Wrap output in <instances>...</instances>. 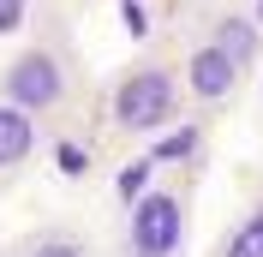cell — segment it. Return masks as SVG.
Instances as JSON below:
<instances>
[{
  "label": "cell",
  "instance_id": "obj_10",
  "mask_svg": "<svg viewBox=\"0 0 263 257\" xmlns=\"http://www.w3.org/2000/svg\"><path fill=\"white\" fill-rule=\"evenodd\" d=\"M246 12H251V24L263 30V0H246Z\"/></svg>",
  "mask_w": 263,
  "mask_h": 257
},
{
  "label": "cell",
  "instance_id": "obj_11",
  "mask_svg": "<svg viewBox=\"0 0 263 257\" xmlns=\"http://www.w3.org/2000/svg\"><path fill=\"white\" fill-rule=\"evenodd\" d=\"M257 108H263V66H257Z\"/></svg>",
  "mask_w": 263,
  "mask_h": 257
},
{
  "label": "cell",
  "instance_id": "obj_9",
  "mask_svg": "<svg viewBox=\"0 0 263 257\" xmlns=\"http://www.w3.org/2000/svg\"><path fill=\"white\" fill-rule=\"evenodd\" d=\"M162 12H185V6H197V0H156Z\"/></svg>",
  "mask_w": 263,
  "mask_h": 257
},
{
  "label": "cell",
  "instance_id": "obj_7",
  "mask_svg": "<svg viewBox=\"0 0 263 257\" xmlns=\"http://www.w3.org/2000/svg\"><path fill=\"white\" fill-rule=\"evenodd\" d=\"M12 257H102V245L72 222H48V227H30L12 245Z\"/></svg>",
  "mask_w": 263,
  "mask_h": 257
},
{
  "label": "cell",
  "instance_id": "obj_4",
  "mask_svg": "<svg viewBox=\"0 0 263 257\" xmlns=\"http://www.w3.org/2000/svg\"><path fill=\"white\" fill-rule=\"evenodd\" d=\"M246 66L233 60L228 48H215L203 30L185 36L180 48V84H185V114H197V120H210V114H228L233 102H239V90H246Z\"/></svg>",
  "mask_w": 263,
  "mask_h": 257
},
{
  "label": "cell",
  "instance_id": "obj_8",
  "mask_svg": "<svg viewBox=\"0 0 263 257\" xmlns=\"http://www.w3.org/2000/svg\"><path fill=\"white\" fill-rule=\"evenodd\" d=\"M210 257H263V197L221 233V245H215Z\"/></svg>",
  "mask_w": 263,
  "mask_h": 257
},
{
  "label": "cell",
  "instance_id": "obj_5",
  "mask_svg": "<svg viewBox=\"0 0 263 257\" xmlns=\"http://www.w3.org/2000/svg\"><path fill=\"white\" fill-rule=\"evenodd\" d=\"M42 144H48V126H42L36 114L12 108V102L0 96V192H6V186H18V179L36 168Z\"/></svg>",
  "mask_w": 263,
  "mask_h": 257
},
{
  "label": "cell",
  "instance_id": "obj_3",
  "mask_svg": "<svg viewBox=\"0 0 263 257\" xmlns=\"http://www.w3.org/2000/svg\"><path fill=\"white\" fill-rule=\"evenodd\" d=\"M192 209H197L192 174L149 179L144 192L126 204V215H120V251L114 257H185V245H192Z\"/></svg>",
  "mask_w": 263,
  "mask_h": 257
},
{
  "label": "cell",
  "instance_id": "obj_2",
  "mask_svg": "<svg viewBox=\"0 0 263 257\" xmlns=\"http://www.w3.org/2000/svg\"><path fill=\"white\" fill-rule=\"evenodd\" d=\"M102 120L120 144L144 150L149 138H162L167 126L185 120V84H180V54L144 48L120 66L108 90H102Z\"/></svg>",
  "mask_w": 263,
  "mask_h": 257
},
{
  "label": "cell",
  "instance_id": "obj_1",
  "mask_svg": "<svg viewBox=\"0 0 263 257\" xmlns=\"http://www.w3.org/2000/svg\"><path fill=\"white\" fill-rule=\"evenodd\" d=\"M84 84H90L84 78V54L72 42V30H66V18H54V12L36 18L24 30V42L0 60V96L12 108L36 114L42 126H60L78 108Z\"/></svg>",
  "mask_w": 263,
  "mask_h": 257
},
{
  "label": "cell",
  "instance_id": "obj_6",
  "mask_svg": "<svg viewBox=\"0 0 263 257\" xmlns=\"http://www.w3.org/2000/svg\"><path fill=\"white\" fill-rule=\"evenodd\" d=\"M197 30L210 36L215 48H228L233 60L246 66V72H257V66H263V30L251 24V12L239 6V0H221V6H210Z\"/></svg>",
  "mask_w": 263,
  "mask_h": 257
}]
</instances>
